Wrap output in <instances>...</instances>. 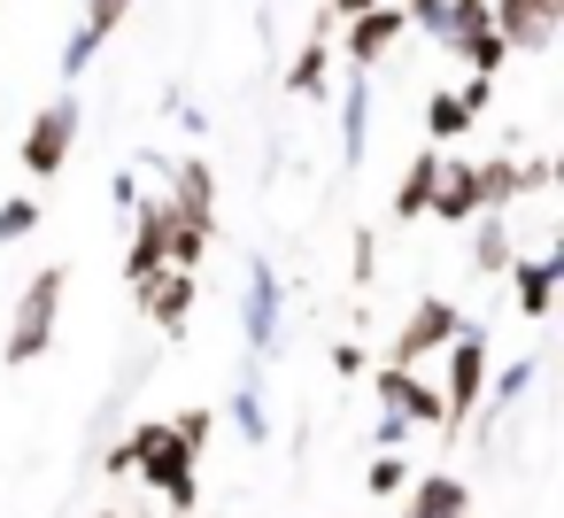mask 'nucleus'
<instances>
[{"mask_svg":"<svg viewBox=\"0 0 564 518\" xmlns=\"http://www.w3.org/2000/svg\"><path fill=\"white\" fill-rule=\"evenodd\" d=\"M109 472H140L171 510H194L202 503V456L171 433V418H148V425H132L117 449H109Z\"/></svg>","mask_w":564,"mask_h":518,"instance_id":"nucleus-1","label":"nucleus"},{"mask_svg":"<svg viewBox=\"0 0 564 518\" xmlns=\"http://www.w3.org/2000/svg\"><path fill=\"white\" fill-rule=\"evenodd\" d=\"M63 287H70V271H63V263H40V271L17 287V302H9V341H0V356H9V364H40V356L55 348Z\"/></svg>","mask_w":564,"mask_h":518,"instance_id":"nucleus-2","label":"nucleus"},{"mask_svg":"<svg viewBox=\"0 0 564 518\" xmlns=\"http://www.w3.org/2000/svg\"><path fill=\"white\" fill-rule=\"evenodd\" d=\"M78 132H86V109H78V94H55L32 125H24V148H17V163L32 171V179H63L70 171V148H78Z\"/></svg>","mask_w":564,"mask_h":518,"instance_id":"nucleus-3","label":"nucleus"},{"mask_svg":"<svg viewBox=\"0 0 564 518\" xmlns=\"http://www.w3.org/2000/svg\"><path fill=\"white\" fill-rule=\"evenodd\" d=\"M487 371H495L487 333H479V325H456V341L441 348V402H448V433H456V425H471V410H479V395H487Z\"/></svg>","mask_w":564,"mask_h":518,"instance_id":"nucleus-4","label":"nucleus"},{"mask_svg":"<svg viewBox=\"0 0 564 518\" xmlns=\"http://www.w3.org/2000/svg\"><path fill=\"white\" fill-rule=\"evenodd\" d=\"M279 333H286V279H279V263H271V256H248V287H240V341H248V356L263 364V356L279 348Z\"/></svg>","mask_w":564,"mask_h":518,"instance_id":"nucleus-5","label":"nucleus"},{"mask_svg":"<svg viewBox=\"0 0 564 518\" xmlns=\"http://www.w3.org/2000/svg\"><path fill=\"white\" fill-rule=\"evenodd\" d=\"M456 325H464V310H456L448 294H417V302H410V317H402V325H394V341H387V364H402V371L433 364V356L456 341Z\"/></svg>","mask_w":564,"mask_h":518,"instance_id":"nucleus-6","label":"nucleus"},{"mask_svg":"<svg viewBox=\"0 0 564 518\" xmlns=\"http://www.w3.org/2000/svg\"><path fill=\"white\" fill-rule=\"evenodd\" d=\"M371 395H379V410H394L402 425H441V433H448V402H441L433 379H417V371H402V364H379V371H371Z\"/></svg>","mask_w":564,"mask_h":518,"instance_id":"nucleus-7","label":"nucleus"},{"mask_svg":"<svg viewBox=\"0 0 564 518\" xmlns=\"http://www.w3.org/2000/svg\"><path fill=\"white\" fill-rule=\"evenodd\" d=\"M487 17H495L510 55H541L564 32V0H487Z\"/></svg>","mask_w":564,"mask_h":518,"instance_id":"nucleus-8","label":"nucleus"},{"mask_svg":"<svg viewBox=\"0 0 564 518\" xmlns=\"http://www.w3.org/2000/svg\"><path fill=\"white\" fill-rule=\"evenodd\" d=\"M194 294H202V279L194 271H148L140 287H132V310L155 325V333H186V317H194Z\"/></svg>","mask_w":564,"mask_h":518,"instance_id":"nucleus-9","label":"nucleus"},{"mask_svg":"<svg viewBox=\"0 0 564 518\" xmlns=\"http://www.w3.org/2000/svg\"><path fill=\"white\" fill-rule=\"evenodd\" d=\"M124 225H132V248H124V279L140 287L148 271H163V263H171V202L140 194V209H132Z\"/></svg>","mask_w":564,"mask_h":518,"instance_id":"nucleus-10","label":"nucleus"},{"mask_svg":"<svg viewBox=\"0 0 564 518\" xmlns=\"http://www.w3.org/2000/svg\"><path fill=\"white\" fill-rule=\"evenodd\" d=\"M487 101H495V78H464V86L433 94V101H425V140H433V148H441V140H464Z\"/></svg>","mask_w":564,"mask_h":518,"instance_id":"nucleus-11","label":"nucleus"},{"mask_svg":"<svg viewBox=\"0 0 564 518\" xmlns=\"http://www.w3.org/2000/svg\"><path fill=\"white\" fill-rule=\"evenodd\" d=\"M402 32H410V17L387 9V0H379V9H364V17H348V71H379Z\"/></svg>","mask_w":564,"mask_h":518,"instance_id":"nucleus-12","label":"nucleus"},{"mask_svg":"<svg viewBox=\"0 0 564 518\" xmlns=\"http://www.w3.org/2000/svg\"><path fill=\"white\" fill-rule=\"evenodd\" d=\"M171 217L217 225V171H209L202 155H171Z\"/></svg>","mask_w":564,"mask_h":518,"instance_id":"nucleus-13","label":"nucleus"},{"mask_svg":"<svg viewBox=\"0 0 564 518\" xmlns=\"http://www.w3.org/2000/svg\"><path fill=\"white\" fill-rule=\"evenodd\" d=\"M556 271H564V256H556V248H541V256H510V271H502V279H510V294H518V310H525L533 325L556 310Z\"/></svg>","mask_w":564,"mask_h":518,"instance_id":"nucleus-14","label":"nucleus"},{"mask_svg":"<svg viewBox=\"0 0 564 518\" xmlns=\"http://www.w3.org/2000/svg\"><path fill=\"white\" fill-rule=\"evenodd\" d=\"M402 518H471V487H464L456 472H410Z\"/></svg>","mask_w":564,"mask_h":518,"instance_id":"nucleus-15","label":"nucleus"},{"mask_svg":"<svg viewBox=\"0 0 564 518\" xmlns=\"http://www.w3.org/2000/svg\"><path fill=\"white\" fill-rule=\"evenodd\" d=\"M425 217H441V225H471V217H479V179H471V163H464V155H441Z\"/></svg>","mask_w":564,"mask_h":518,"instance_id":"nucleus-16","label":"nucleus"},{"mask_svg":"<svg viewBox=\"0 0 564 518\" xmlns=\"http://www.w3.org/2000/svg\"><path fill=\"white\" fill-rule=\"evenodd\" d=\"M325 71H333V17H317V24H310V40L294 47V63H286V94L325 101Z\"/></svg>","mask_w":564,"mask_h":518,"instance_id":"nucleus-17","label":"nucleus"},{"mask_svg":"<svg viewBox=\"0 0 564 518\" xmlns=\"http://www.w3.org/2000/svg\"><path fill=\"white\" fill-rule=\"evenodd\" d=\"M533 379H541V364H533V356H518V364L487 371V395H479V410H487V425H479V433H487V441H495V433H502V418L533 395Z\"/></svg>","mask_w":564,"mask_h":518,"instance_id":"nucleus-18","label":"nucleus"},{"mask_svg":"<svg viewBox=\"0 0 564 518\" xmlns=\"http://www.w3.org/2000/svg\"><path fill=\"white\" fill-rule=\"evenodd\" d=\"M371 148V71H348L340 86V163H364Z\"/></svg>","mask_w":564,"mask_h":518,"instance_id":"nucleus-19","label":"nucleus"},{"mask_svg":"<svg viewBox=\"0 0 564 518\" xmlns=\"http://www.w3.org/2000/svg\"><path fill=\"white\" fill-rule=\"evenodd\" d=\"M510 256H518L510 217H502V209H479V217H471V271H479V279H502Z\"/></svg>","mask_w":564,"mask_h":518,"instance_id":"nucleus-20","label":"nucleus"},{"mask_svg":"<svg viewBox=\"0 0 564 518\" xmlns=\"http://www.w3.org/2000/svg\"><path fill=\"white\" fill-rule=\"evenodd\" d=\"M232 425L248 433V441H271V410H263V364L248 356V371H240V387H232Z\"/></svg>","mask_w":564,"mask_h":518,"instance_id":"nucleus-21","label":"nucleus"},{"mask_svg":"<svg viewBox=\"0 0 564 518\" xmlns=\"http://www.w3.org/2000/svg\"><path fill=\"white\" fill-rule=\"evenodd\" d=\"M479 32H495L487 0H441V17H433V40H441V47H464V40H479Z\"/></svg>","mask_w":564,"mask_h":518,"instance_id":"nucleus-22","label":"nucleus"},{"mask_svg":"<svg viewBox=\"0 0 564 518\" xmlns=\"http://www.w3.org/2000/svg\"><path fill=\"white\" fill-rule=\"evenodd\" d=\"M433 171H441V148L410 155V171H402V186H394V217H425V202H433Z\"/></svg>","mask_w":564,"mask_h":518,"instance_id":"nucleus-23","label":"nucleus"},{"mask_svg":"<svg viewBox=\"0 0 564 518\" xmlns=\"http://www.w3.org/2000/svg\"><path fill=\"white\" fill-rule=\"evenodd\" d=\"M364 487L387 503V495H402L410 487V456H394V449H371V464H364Z\"/></svg>","mask_w":564,"mask_h":518,"instance_id":"nucleus-24","label":"nucleus"},{"mask_svg":"<svg viewBox=\"0 0 564 518\" xmlns=\"http://www.w3.org/2000/svg\"><path fill=\"white\" fill-rule=\"evenodd\" d=\"M40 217H47V209H40L32 194H9V202H0V248H9V240H32Z\"/></svg>","mask_w":564,"mask_h":518,"instance_id":"nucleus-25","label":"nucleus"},{"mask_svg":"<svg viewBox=\"0 0 564 518\" xmlns=\"http://www.w3.org/2000/svg\"><path fill=\"white\" fill-rule=\"evenodd\" d=\"M456 55H464V63H471V78H495V71H502V63H510V47H502V32H479V40H464V47H456Z\"/></svg>","mask_w":564,"mask_h":518,"instance_id":"nucleus-26","label":"nucleus"},{"mask_svg":"<svg viewBox=\"0 0 564 518\" xmlns=\"http://www.w3.org/2000/svg\"><path fill=\"white\" fill-rule=\"evenodd\" d=\"M124 17H132V0H86V17H78V32H86V40H101V47H109V32H117V24H124Z\"/></svg>","mask_w":564,"mask_h":518,"instance_id":"nucleus-27","label":"nucleus"},{"mask_svg":"<svg viewBox=\"0 0 564 518\" xmlns=\"http://www.w3.org/2000/svg\"><path fill=\"white\" fill-rule=\"evenodd\" d=\"M371 271H379V233H371V225H364V233H356V240H348V287H356V294H364V287H371Z\"/></svg>","mask_w":564,"mask_h":518,"instance_id":"nucleus-28","label":"nucleus"},{"mask_svg":"<svg viewBox=\"0 0 564 518\" xmlns=\"http://www.w3.org/2000/svg\"><path fill=\"white\" fill-rule=\"evenodd\" d=\"M171 433L202 456V449H209V433H217V418H209V410H178V418H171Z\"/></svg>","mask_w":564,"mask_h":518,"instance_id":"nucleus-29","label":"nucleus"},{"mask_svg":"<svg viewBox=\"0 0 564 518\" xmlns=\"http://www.w3.org/2000/svg\"><path fill=\"white\" fill-rule=\"evenodd\" d=\"M109 194H117V209H124V217H132V209H140V194H148V186H140V179H132V171H117V179H109Z\"/></svg>","mask_w":564,"mask_h":518,"instance_id":"nucleus-30","label":"nucleus"},{"mask_svg":"<svg viewBox=\"0 0 564 518\" xmlns=\"http://www.w3.org/2000/svg\"><path fill=\"white\" fill-rule=\"evenodd\" d=\"M364 364H371V356H364V348H356V341H333V371H340V379H356V371H364Z\"/></svg>","mask_w":564,"mask_h":518,"instance_id":"nucleus-31","label":"nucleus"},{"mask_svg":"<svg viewBox=\"0 0 564 518\" xmlns=\"http://www.w3.org/2000/svg\"><path fill=\"white\" fill-rule=\"evenodd\" d=\"M402 441H410V425H402L394 410H379V449H394V456H402Z\"/></svg>","mask_w":564,"mask_h":518,"instance_id":"nucleus-32","label":"nucleus"},{"mask_svg":"<svg viewBox=\"0 0 564 518\" xmlns=\"http://www.w3.org/2000/svg\"><path fill=\"white\" fill-rule=\"evenodd\" d=\"M364 9H379V0H333L325 17H333V24H348V17H364Z\"/></svg>","mask_w":564,"mask_h":518,"instance_id":"nucleus-33","label":"nucleus"},{"mask_svg":"<svg viewBox=\"0 0 564 518\" xmlns=\"http://www.w3.org/2000/svg\"><path fill=\"white\" fill-rule=\"evenodd\" d=\"M101 518H117V510H101Z\"/></svg>","mask_w":564,"mask_h":518,"instance_id":"nucleus-34","label":"nucleus"},{"mask_svg":"<svg viewBox=\"0 0 564 518\" xmlns=\"http://www.w3.org/2000/svg\"><path fill=\"white\" fill-rule=\"evenodd\" d=\"M178 518H194V510H178Z\"/></svg>","mask_w":564,"mask_h":518,"instance_id":"nucleus-35","label":"nucleus"}]
</instances>
